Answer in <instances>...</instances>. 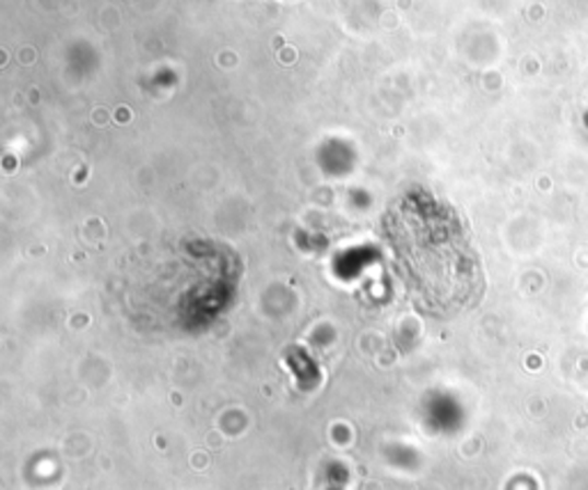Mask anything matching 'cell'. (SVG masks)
I'll list each match as a JSON object with an SVG mask.
<instances>
[{
  "instance_id": "1",
  "label": "cell",
  "mask_w": 588,
  "mask_h": 490,
  "mask_svg": "<svg viewBox=\"0 0 588 490\" xmlns=\"http://www.w3.org/2000/svg\"><path fill=\"white\" fill-rule=\"evenodd\" d=\"M389 235L407 289L430 312L454 314L477 298L479 262L448 208L437 204L402 208Z\"/></svg>"
}]
</instances>
